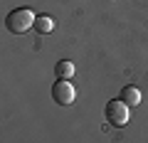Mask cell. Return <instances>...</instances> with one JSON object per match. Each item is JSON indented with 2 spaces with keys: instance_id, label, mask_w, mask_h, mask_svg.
Returning a JSON list of instances; mask_svg holds the SVG:
<instances>
[{
  "instance_id": "6da1fadb",
  "label": "cell",
  "mask_w": 148,
  "mask_h": 143,
  "mask_svg": "<svg viewBox=\"0 0 148 143\" xmlns=\"http://www.w3.org/2000/svg\"><path fill=\"white\" fill-rule=\"evenodd\" d=\"M35 12L30 10V8H17V10H12L10 15L5 17V27L12 32V35H25L30 27H35Z\"/></svg>"
},
{
  "instance_id": "277c9868",
  "label": "cell",
  "mask_w": 148,
  "mask_h": 143,
  "mask_svg": "<svg viewBox=\"0 0 148 143\" xmlns=\"http://www.w3.org/2000/svg\"><path fill=\"white\" fill-rule=\"evenodd\" d=\"M121 99L126 101L128 106H138L141 104V91H138L136 86H126V89L121 91Z\"/></svg>"
},
{
  "instance_id": "8992f818",
  "label": "cell",
  "mask_w": 148,
  "mask_h": 143,
  "mask_svg": "<svg viewBox=\"0 0 148 143\" xmlns=\"http://www.w3.org/2000/svg\"><path fill=\"white\" fill-rule=\"evenodd\" d=\"M35 30L40 32V35H49V32L54 30L52 17H37V20H35Z\"/></svg>"
},
{
  "instance_id": "5b68a950",
  "label": "cell",
  "mask_w": 148,
  "mask_h": 143,
  "mask_svg": "<svg viewBox=\"0 0 148 143\" xmlns=\"http://www.w3.org/2000/svg\"><path fill=\"white\" fill-rule=\"evenodd\" d=\"M54 72H57V77H59V79H69V77L74 74V64L69 62V59H62V62H57Z\"/></svg>"
},
{
  "instance_id": "7a4b0ae2",
  "label": "cell",
  "mask_w": 148,
  "mask_h": 143,
  "mask_svg": "<svg viewBox=\"0 0 148 143\" xmlns=\"http://www.w3.org/2000/svg\"><path fill=\"white\" fill-rule=\"evenodd\" d=\"M104 114H106V118H109V123H111V126H116V128L126 126V123H128V116H131L128 104H126L123 99H111L109 104H106Z\"/></svg>"
},
{
  "instance_id": "3957f363",
  "label": "cell",
  "mask_w": 148,
  "mask_h": 143,
  "mask_svg": "<svg viewBox=\"0 0 148 143\" xmlns=\"http://www.w3.org/2000/svg\"><path fill=\"white\" fill-rule=\"evenodd\" d=\"M52 99L57 101L59 106H69L74 99H77V89L72 86L69 79H57V84L52 86Z\"/></svg>"
}]
</instances>
